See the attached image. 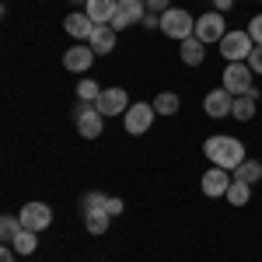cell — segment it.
I'll return each mask as SVG.
<instances>
[{"label":"cell","instance_id":"6da1fadb","mask_svg":"<svg viewBox=\"0 0 262 262\" xmlns=\"http://www.w3.org/2000/svg\"><path fill=\"white\" fill-rule=\"evenodd\" d=\"M203 154L206 161H213V168H224V171H234L238 164L245 161V143L238 137H227V133H217L203 143Z\"/></svg>","mask_w":262,"mask_h":262},{"label":"cell","instance_id":"7a4b0ae2","mask_svg":"<svg viewBox=\"0 0 262 262\" xmlns=\"http://www.w3.org/2000/svg\"><path fill=\"white\" fill-rule=\"evenodd\" d=\"M217 46H221V56L227 63H248L252 49H255V42H252V35H248L245 28H231Z\"/></svg>","mask_w":262,"mask_h":262},{"label":"cell","instance_id":"3957f363","mask_svg":"<svg viewBox=\"0 0 262 262\" xmlns=\"http://www.w3.org/2000/svg\"><path fill=\"white\" fill-rule=\"evenodd\" d=\"M161 32L168 35V39H192L196 35V18L189 14V11H182V7H168L161 14Z\"/></svg>","mask_w":262,"mask_h":262},{"label":"cell","instance_id":"277c9868","mask_svg":"<svg viewBox=\"0 0 262 262\" xmlns=\"http://www.w3.org/2000/svg\"><path fill=\"white\" fill-rule=\"evenodd\" d=\"M154 105L150 101H133L129 108H126V116H122V126H126V133L129 137H143L147 129H150V122H154Z\"/></svg>","mask_w":262,"mask_h":262},{"label":"cell","instance_id":"5b68a950","mask_svg":"<svg viewBox=\"0 0 262 262\" xmlns=\"http://www.w3.org/2000/svg\"><path fill=\"white\" fill-rule=\"evenodd\" d=\"M74 119H77V133H81L84 140H95L105 129V116L95 108V101H81L77 112H74Z\"/></svg>","mask_w":262,"mask_h":262},{"label":"cell","instance_id":"8992f818","mask_svg":"<svg viewBox=\"0 0 262 262\" xmlns=\"http://www.w3.org/2000/svg\"><path fill=\"white\" fill-rule=\"evenodd\" d=\"M252 77H255V74H252L248 63H227V67H224V84L221 88H227V91L238 98V95H248V91L255 88Z\"/></svg>","mask_w":262,"mask_h":262},{"label":"cell","instance_id":"52a82bcc","mask_svg":"<svg viewBox=\"0 0 262 262\" xmlns=\"http://www.w3.org/2000/svg\"><path fill=\"white\" fill-rule=\"evenodd\" d=\"M224 35H227V21H224L221 11H206V14H200L196 18V39L200 42H221Z\"/></svg>","mask_w":262,"mask_h":262},{"label":"cell","instance_id":"ba28073f","mask_svg":"<svg viewBox=\"0 0 262 262\" xmlns=\"http://www.w3.org/2000/svg\"><path fill=\"white\" fill-rule=\"evenodd\" d=\"M18 221L25 231H46L49 224H53V210H49V203H25L21 206V213H18Z\"/></svg>","mask_w":262,"mask_h":262},{"label":"cell","instance_id":"9c48e42d","mask_svg":"<svg viewBox=\"0 0 262 262\" xmlns=\"http://www.w3.org/2000/svg\"><path fill=\"white\" fill-rule=\"evenodd\" d=\"M95 108H98L105 119H108V116H126V108H129L126 88H105L98 95V101H95Z\"/></svg>","mask_w":262,"mask_h":262},{"label":"cell","instance_id":"30bf717a","mask_svg":"<svg viewBox=\"0 0 262 262\" xmlns=\"http://www.w3.org/2000/svg\"><path fill=\"white\" fill-rule=\"evenodd\" d=\"M95 56H98V53H95L88 42H74V46L63 53V67H67L70 74H84V70L95 63Z\"/></svg>","mask_w":262,"mask_h":262},{"label":"cell","instance_id":"8fae6325","mask_svg":"<svg viewBox=\"0 0 262 262\" xmlns=\"http://www.w3.org/2000/svg\"><path fill=\"white\" fill-rule=\"evenodd\" d=\"M143 14H147V0H119L116 18H112V28L122 32V28H129L133 21H143Z\"/></svg>","mask_w":262,"mask_h":262},{"label":"cell","instance_id":"7c38bea8","mask_svg":"<svg viewBox=\"0 0 262 262\" xmlns=\"http://www.w3.org/2000/svg\"><path fill=\"white\" fill-rule=\"evenodd\" d=\"M231 108H234V95H231L227 88H217V91H210V95L203 98V112H206L210 119L231 116Z\"/></svg>","mask_w":262,"mask_h":262},{"label":"cell","instance_id":"4fadbf2b","mask_svg":"<svg viewBox=\"0 0 262 262\" xmlns=\"http://www.w3.org/2000/svg\"><path fill=\"white\" fill-rule=\"evenodd\" d=\"M231 182H234V179H231V171H224V168H210V171L200 179V189H203V196L217 200V196H227Z\"/></svg>","mask_w":262,"mask_h":262},{"label":"cell","instance_id":"5bb4252c","mask_svg":"<svg viewBox=\"0 0 262 262\" xmlns=\"http://www.w3.org/2000/svg\"><path fill=\"white\" fill-rule=\"evenodd\" d=\"M63 32H67L74 42H88L91 32H95V21L88 18V11H74V14L63 18Z\"/></svg>","mask_w":262,"mask_h":262},{"label":"cell","instance_id":"9a60e30c","mask_svg":"<svg viewBox=\"0 0 262 262\" xmlns=\"http://www.w3.org/2000/svg\"><path fill=\"white\" fill-rule=\"evenodd\" d=\"M116 7H119V0H88V4H84V11H88V18L95 21V28H101V25H112V18H116Z\"/></svg>","mask_w":262,"mask_h":262},{"label":"cell","instance_id":"2e32d148","mask_svg":"<svg viewBox=\"0 0 262 262\" xmlns=\"http://www.w3.org/2000/svg\"><path fill=\"white\" fill-rule=\"evenodd\" d=\"M88 46H91L98 56H108V53L116 49V28H112V25L95 28V32H91V39H88Z\"/></svg>","mask_w":262,"mask_h":262},{"label":"cell","instance_id":"e0dca14e","mask_svg":"<svg viewBox=\"0 0 262 262\" xmlns=\"http://www.w3.org/2000/svg\"><path fill=\"white\" fill-rule=\"evenodd\" d=\"M179 56H182L185 67H200V63L206 60V42H200L196 35H192V39H185L179 46Z\"/></svg>","mask_w":262,"mask_h":262},{"label":"cell","instance_id":"ac0fdd59","mask_svg":"<svg viewBox=\"0 0 262 262\" xmlns=\"http://www.w3.org/2000/svg\"><path fill=\"white\" fill-rule=\"evenodd\" d=\"M108 224H112V213H108V210H91V213H84V227H88V234H105Z\"/></svg>","mask_w":262,"mask_h":262},{"label":"cell","instance_id":"d6986e66","mask_svg":"<svg viewBox=\"0 0 262 262\" xmlns=\"http://www.w3.org/2000/svg\"><path fill=\"white\" fill-rule=\"evenodd\" d=\"M150 105H154V112H158V116H175L182 101H179V95H175V91H161V95L150 101Z\"/></svg>","mask_w":262,"mask_h":262},{"label":"cell","instance_id":"ffe728a7","mask_svg":"<svg viewBox=\"0 0 262 262\" xmlns=\"http://www.w3.org/2000/svg\"><path fill=\"white\" fill-rule=\"evenodd\" d=\"M224 200L231 203V206H245V203L252 200V185L248 182H242V179H234L231 182V189H227V196Z\"/></svg>","mask_w":262,"mask_h":262},{"label":"cell","instance_id":"44dd1931","mask_svg":"<svg viewBox=\"0 0 262 262\" xmlns=\"http://www.w3.org/2000/svg\"><path fill=\"white\" fill-rule=\"evenodd\" d=\"M11 248H14L18 255H32V252L39 248V238H35V231H25V227H21V231H18V238L11 242Z\"/></svg>","mask_w":262,"mask_h":262},{"label":"cell","instance_id":"7402d4cb","mask_svg":"<svg viewBox=\"0 0 262 262\" xmlns=\"http://www.w3.org/2000/svg\"><path fill=\"white\" fill-rule=\"evenodd\" d=\"M231 116H234L238 122H248L252 116H255V98H252V95H238V98H234V108H231Z\"/></svg>","mask_w":262,"mask_h":262},{"label":"cell","instance_id":"603a6c76","mask_svg":"<svg viewBox=\"0 0 262 262\" xmlns=\"http://www.w3.org/2000/svg\"><path fill=\"white\" fill-rule=\"evenodd\" d=\"M234 179H242V182H248V185H255V182L262 179V164H259V161H248V158H245V161L234 168Z\"/></svg>","mask_w":262,"mask_h":262},{"label":"cell","instance_id":"cb8c5ba5","mask_svg":"<svg viewBox=\"0 0 262 262\" xmlns=\"http://www.w3.org/2000/svg\"><path fill=\"white\" fill-rule=\"evenodd\" d=\"M18 231H21L18 217H11V213H4V217H0V238H4V245L14 242V238H18Z\"/></svg>","mask_w":262,"mask_h":262},{"label":"cell","instance_id":"d4e9b609","mask_svg":"<svg viewBox=\"0 0 262 262\" xmlns=\"http://www.w3.org/2000/svg\"><path fill=\"white\" fill-rule=\"evenodd\" d=\"M101 91H105V88H101L98 81H91V77H84V81L77 84V98H81V101H98Z\"/></svg>","mask_w":262,"mask_h":262},{"label":"cell","instance_id":"484cf974","mask_svg":"<svg viewBox=\"0 0 262 262\" xmlns=\"http://www.w3.org/2000/svg\"><path fill=\"white\" fill-rule=\"evenodd\" d=\"M81 206H84V213H91V210H105L108 206V196L105 192H88L81 200Z\"/></svg>","mask_w":262,"mask_h":262},{"label":"cell","instance_id":"4316f807","mask_svg":"<svg viewBox=\"0 0 262 262\" xmlns=\"http://www.w3.org/2000/svg\"><path fill=\"white\" fill-rule=\"evenodd\" d=\"M248 35H252V42H255V46H262V11L248 21Z\"/></svg>","mask_w":262,"mask_h":262},{"label":"cell","instance_id":"83f0119b","mask_svg":"<svg viewBox=\"0 0 262 262\" xmlns=\"http://www.w3.org/2000/svg\"><path fill=\"white\" fill-rule=\"evenodd\" d=\"M248 67H252V74H255V77H262V46H255V49H252Z\"/></svg>","mask_w":262,"mask_h":262},{"label":"cell","instance_id":"f1b7e54d","mask_svg":"<svg viewBox=\"0 0 262 262\" xmlns=\"http://www.w3.org/2000/svg\"><path fill=\"white\" fill-rule=\"evenodd\" d=\"M171 7V0H147V11H154V14H164Z\"/></svg>","mask_w":262,"mask_h":262},{"label":"cell","instance_id":"f546056e","mask_svg":"<svg viewBox=\"0 0 262 262\" xmlns=\"http://www.w3.org/2000/svg\"><path fill=\"white\" fill-rule=\"evenodd\" d=\"M140 25H143V28H161V14H154V11H147Z\"/></svg>","mask_w":262,"mask_h":262},{"label":"cell","instance_id":"4dcf8cb0","mask_svg":"<svg viewBox=\"0 0 262 262\" xmlns=\"http://www.w3.org/2000/svg\"><path fill=\"white\" fill-rule=\"evenodd\" d=\"M105 210H108L112 217H119V213H122V200H116V196H108V206H105Z\"/></svg>","mask_w":262,"mask_h":262},{"label":"cell","instance_id":"1f68e13d","mask_svg":"<svg viewBox=\"0 0 262 262\" xmlns=\"http://www.w3.org/2000/svg\"><path fill=\"white\" fill-rule=\"evenodd\" d=\"M234 7V0H213V11H221V14H227Z\"/></svg>","mask_w":262,"mask_h":262},{"label":"cell","instance_id":"d6a6232c","mask_svg":"<svg viewBox=\"0 0 262 262\" xmlns=\"http://www.w3.org/2000/svg\"><path fill=\"white\" fill-rule=\"evenodd\" d=\"M14 255H18V252H14L11 245H4V248H0V262H14Z\"/></svg>","mask_w":262,"mask_h":262},{"label":"cell","instance_id":"836d02e7","mask_svg":"<svg viewBox=\"0 0 262 262\" xmlns=\"http://www.w3.org/2000/svg\"><path fill=\"white\" fill-rule=\"evenodd\" d=\"M70 4H88V0H70Z\"/></svg>","mask_w":262,"mask_h":262}]
</instances>
